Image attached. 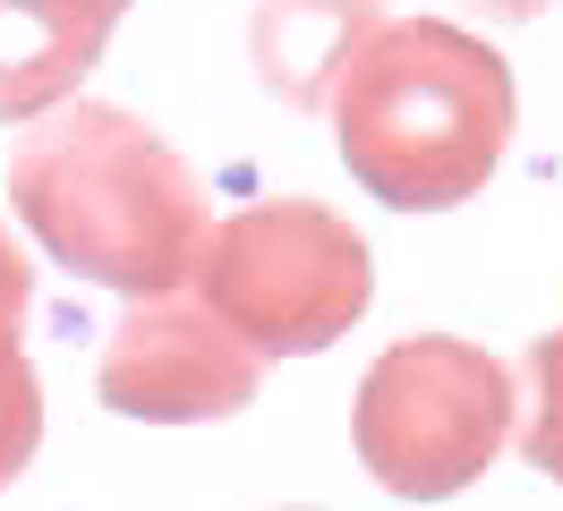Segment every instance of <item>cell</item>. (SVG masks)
I'll return each mask as SVG.
<instances>
[{"label":"cell","instance_id":"cell-9","mask_svg":"<svg viewBox=\"0 0 563 511\" xmlns=\"http://www.w3.org/2000/svg\"><path fill=\"white\" fill-rule=\"evenodd\" d=\"M529 469L563 486V333L529 349Z\"/></svg>","mask_w":563,"mask_h":511},{"label":"cell","instance_id":"cell-2","mask_svg":"<svg viewBox=\"0 0 563 511\" xmlns=\"http://www.w3.org/2000/svg\"><path fill=\"white\" fill-rule=\"evenodd\" d=\"M333 145L393 213H453L512 145V68L444 18H385L333 86Z\"/></svg>","mask_w":563,"mask_h":511},{"label":"cell","instance_id":"cell-1","mask_svg":"<svg viewBox=\"0 0 563 511\" xmlns=\"http://www.w3.org/2000/svg\"><path fill=\"white\" fill-rule=\"evenodd\" d=\"M9 204L69 273L129 299L179 290L213 231L206 179L188 170V154H172L145 120L111 102L43 111L9 163Z\"/></svg>","mask_w":563,"mask_h":511},{"label":"cell","instance_id":"cell-10","mask_svg":"<svg viewBox=\"0 0 563 511\" xmlns=\"http://www.w3.org/2000/svg\"><path fill=\"white\" fill-rule=\"evenodd\" d=\"M478 18H495V26H529V18H547L555 0H470Z\"/></svg>","mask_w":563,"mask_h":511},{"label":"cell","instance_id":"cell-6","mask_svg":"<svg viewBox=\"0 0 563 511\" xmlns=\"http://www.w3.org/2000/svg\"><path fill=\"white\" fill-rule=\"evenodd\" d=\"M111 26L120 0H0V120H43L77 102Z\"/></svg>","mask_w":563,"mask_h":511},{"label":"cell","instance_id":"cell-7","mask_svg":"<svg viewBox=\"0 0 563 511\" xmlns=\"http://www.w3.org/2000/svg\"><path fill=\"white\" fill-rule=\"evenodd\" d=\"M376 26H385L376 0H265L256 9V77L282 102L317 111V102H333L342 68L358 60V43Z\"/></svg>","mask_w":563,"mask_h":511},{"label":"cell","instance_id":"cell-8","mask_svg":"<svg viewBox=\"0 0 563 511\" xmlns=\"http://www.w3.org/2000/svg\"><path fill=\"white\" fill-rule=\"evenodd\" d=\"M26 299H35V273H26V256H18V238L0 231V486L26 469L35 443H43V392H35L26 349H18Z\"/></svg>","mask_w":563,"mask_h":511},{"label":"cell","instance_id":"cell-5","mask_svg":"<svg viewBox=\"0 0 563 511\" xmlns=\"http://www.w3.org/2000/svg\"><path fill=\"white\" fill-rule=\"evenodd\" d=\"M265 384V358L247 349L206 299H137L103 341V401L145 426H206L240 418Z\"/></svg>","mask_w":563,"mask_h":511},{"label":"cell","instance_id":"cell-11","mask_svg":"<svg viewBox=\"0 0 563 511\" xmlns=\"http://www.w3.org/2000/svg\"><path fill=\"white\" fill-rule=\"evenodd\" d=\"M120 9H129V0H120Z\"/></svg>","mask_w":563,"mask_h":511},{"label":"cell","instance_id":"cell-4","mask_svg":"<svg viewBox=\"0 0 563 511\" xmlns=\"http://www.w3.org/2000/svg\"><path fill=\"white\" fill-rule=\"evenodd\" d=\"M351 443L367 477L401 503H444L495 469L512 443V375L478 341L410 333L367 367L351 409Z\"/></svg>","mask_w":563,"mask_h":511},{"label":"cell","instance_id":"cell-3","mask_svg":"<svg viewBox=\"0 0 563 511\" xmlns=\"http://www.w3.org/2000/svg\"><path fill=\"white\" fill-rule=\"evenodd\" d=\"M188 281L256 358H308L342 341L376 299L367 238L317 197H274L213 222Z\"/></svg>","mask_w":563,"mask_h":511}]
</instances>
